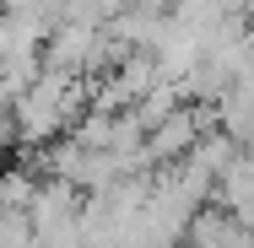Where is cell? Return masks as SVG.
I'll list each match as a JSON object with an SVG mask.
<instances>
[{
    "label": "cell",
    "instance_id": "6da1fadb",
    "mask_svg": "<svg viewBox=\"0 0 254 248\" xmlns=\"http://www.w3.org/2000/svg\"><path fill=\"white\" fill-rule=\"evenodd\" d=\"M81 113H87V81L65 76V70H49V65L11 102V124H16L22 146H54V141H65Z\"/></svg>",
    "mask_w": 254,
    "mask_h": 248
},
{
    "label": "cell",
    "instance_id": "7a4b0ae2",
    "mask_svg": "<svg viewBox=\"0 0 254 248\" xmlns=\"http://www.w3.org/2000/svg\"><path fill=\"white\" fill-rule=\"evenodd\" d=\"M33 248H81V195L60 178H44L27 205Z\"/></svg>",
    "mask_w": 254,
    "mask_h": 248
},
{
    "label": "cell",
    "instance_id": "3957f363",
    "mask_svg": "<svg viewBox=\"0 0 254 248\" xmlns=\"http://www.w3.org/2000/svg\"><path fill=\"white\" fill-rule=\"evenodd\" d=\"M216 5H222L227 16H244V0H216Z\"/></svg>",
    "mask_w": 254,
    "mask_h": 248
}]
</instances>
